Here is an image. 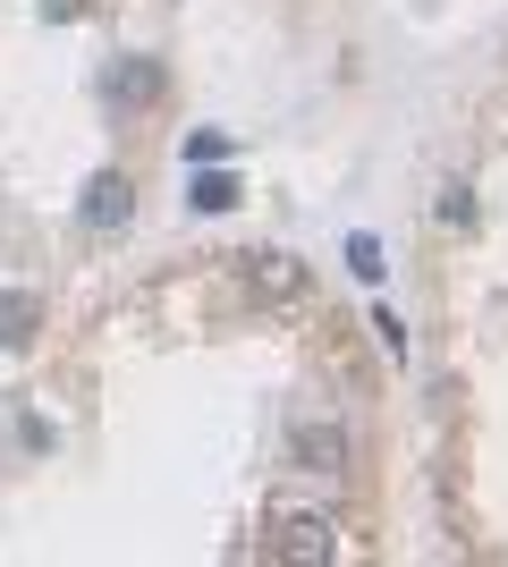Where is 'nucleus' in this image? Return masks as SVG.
Returning a JSON list of instances; mask_svg holds the SVG:
<instances>
[{
    "label": "nucleus",
    "instance_id": "obj_1",
    "mask_svg": "<svg viewBox=\"0 0 508 567\" xmlns=\"http://www.w3.org/2000/svg\"><path fill=\"white\" fill-rule=\"evenodd\" d=\"M331 550H339L331 517H280V534H271V559H297V567L331 559Z\"/></svg>",
    "mask_w": 508,
    "mask_h": 567
},
{
    "label": "nucleus",
    "instance_id": "obj_2",
    "mask_svg": "<svg viewBox=\"0 0 508 567\" xmlns=\"http://www.w3.org/2000/svg\"><path fill=\"white\" fill-rule=\"evenodd\" d=\"M297 466H305V474H339V466H348V432H339L331 415H322V424H314V415H297Z\"/></svg>",
    "mask_w": 508,
    "mask_h": 567
},
{
    "label": "nucleus",
    "instance_id": "obj_3",
    "mask_svg": "<svg viewBox=\"0 0 508 567\" xmlns=\"http://www.w3.org/2000/svg\"><path fill=\"white\" fill-rule=\"evenodd\" d=\"M127 213H136V187H127L120 169H102L94 187H85V229H127Z\"/></svg>",
    "mask_w": 508,
    "mask_h": 567
},
{
    "label": "nucleus",
    "instance_id": "obj_4",
    "mask_svg": "<svg viewBox=\"0 0 508 567\" xmlns=\"http://www.w3.org/2000/svg\"><path fill=\"white\" fill-rule=\"evenodd\" d=\"M34 322H43V297L34 288H0V348H25Z\"/></svg>",
    "mask_w": 508,
    "mask_h": 567
},
{
    "label": "nucleus",
    "instance_id": "obj_5",
    "mask_svg": "<svg viewBox=\"0 0 508 567\" xmlns=\"http://www.w3.org/2000/svg\"><path fill=\"white\" fill-rule=\"evenodd\" d=\"M153 94H162V60H120V69H111V102L136 111V102H153Z\"/></svg>",
    "mask_w": 508,
    "mask_h": 567
},
{
    "label": "nucleus",
    "instance_id": "obj_6",
    "mask_svg": "<svg viewBox=\"0 0 508 567\" xmlns=\"http://www.w3.org/2000/svg\"><path fill=\"white\" fill-rule=\"evenodd\" d=\"M187 204H195V213H229V204H238V178H229V169H195Z\"/></svg>",
    "mask_w": 508,
    "mask_h": 567
},
{
    "label": "nucleus",
    "instance_id": "obj_7",
    "mask_svg": "<svg viewBox=\"0 0 508 567\" xmlns=\"http://www.w3.org/2000/svg\"><path fill=\"white\" fill-rule=\"evenodd\" d=\"M348 271H356V280H382V246H373V237H348Z\"/></svg>",
    "mask_w": 508,
    "mask_h": 567
},
{
    "label": "nucleus",
    "instance_id": "obj_8",
    "mask_svg": "<svg viewBox=\"0 0 508 567\" xmlns=\"http://www.w3.org/2000/svg\"><path fill=\"white\" fill-rule=\"evenodd\" d=\"M187 162H195V169L229 162V136H220V127H204V136H187Z\"/></svg>",
    "mask_w": 508,
    "mask_h": 567
},
{
    "label": "nucleus",
    "instance_id": "obj_9",
    "mask_svg": "<svg viewBox=\"0 0 508 567\" xmlns=\"http://www.w3.org/2000/svg\"><path fill=\"white\" fill-rule=\"evenodd\" d=\"M373 339H382L390 355H407V322H398V313H390V306H373Z\"/></svg>",
    "mask_w": 508,
    "mask_h": 567
},
{
    "label": "nucleus",
    "instance_id": "obj_10",
    "mask_svg": "<svg viewBox=\"0 0 508 567\" xmlns=\"http://www.w3.org/2000/svg\"><path fill=\"white\" fill-rule=\"evenodd\" d=\"M43 18H76V0H43Z\"/></svg>",
    "mask_w": 508,
    "mask_h": 567
}]
</instances>
